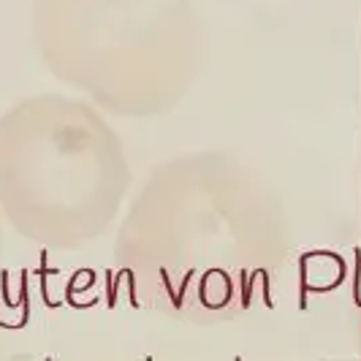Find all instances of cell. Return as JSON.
<instances>
[{
  "label": "cell",
  "mask_w": 361,
  "mask_h": 361,
  "mask_svg": "<svg viewBox=\"0 0 361 361\" xmlns=\"http://www.w3.org/2000/svg\"><path fill=\"white\" fill-rule=\"evenodd\" d=\"M114 253L161 307L231 318L269 290L286 258L283 204L231 155H185L149 177Z\"/></svg>",
  "instance_id": "1"
},
{
  "label": "cell",
  "mask_w": 361,
  "mask_h": 361,
  "mask_svg": "<svg viewBox=\"0 0 361 361\" xmlns=\"http://www.w3.org/2000/svg\"><path fill=\"white\" fill-rule=\"evenodd\" d=\"M33 33L52 76L123 117L171 111L204 60L190 0H36Z\"/></svg>",
  "instance_id": "2"
},
{
  "label": "cell",
  "mask_w": 361,
  "mask_h": 361,
  "mask_svg": "<svg viewBox=\"0 0 361 361\" xmlns=\"http://www.w3.org/2000/svg\"><path fill=\"white\" fill-rule=\"evenodd\" d=\"M128 185L123 142L90 104L38 95L0 117V207L22 236L79 247L111 226Z\"/></svg>",
  "instance_id": "3"
},
{
  "label": "cell",
  "mask_w": 361,
  "mask_h": 361,
  "mask_svg": "<svg viewBox=\"0 0 361 361\" xmlns=\"http://www.w3.org/2000/svg\"><path fill=\"white\" fill-rule=\"evenodd\" d=\"M359 290H361V283H359Z\"/></svg>",
  "instance_id": "4"
}]
</instances>
